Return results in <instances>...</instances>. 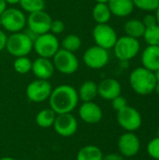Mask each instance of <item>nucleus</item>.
Here are the masks:
<instances>
[{"label":"nucleus","mask_w":159,"mask_h":160,"mask_svg":"<svg viewBox=\"0 0 159 160\" xmlns=\"http://www.w3.org/2000/svg\"><path fill=\"white\" fill-rule=\"evenodd\" d=\"M65 23L61 20H52V24H51V29L50 32L52 33L53 35H59L62 34L65 31Z\"/></svg>","instance_id":"2f4dec72"},{"label":"nucleus","mask_w":159,"mask_h":160,"mask_svg":"<svg viewBox=\"0 0 159 160\" xmlns=\"http://www.w3.org/2000/svg\"><path fill=\"white\" fill-rule=\"evenodd\" d=\"M127 106V100L125 97H123L121 95L112 100V107L116 112H119L120 110L124 109Z\"/></svg>","instance_id":"7c9ffc66"},{"label":"nucleus","mask_w":159,"mask_h":160,"mask_svg":"<svg viewBox=\"0 0 159 160\" xmlns=\"http://www.w3.org/2000/svg\"><path fill=\"white\" fill-rule=\"evenodd\" d=\"M107 4L112 14L118 18L129 16L135 8L132 0H109Z\"/></svg>","instance_id":"6ab92c4d"},{"label":"nucleus","mask_w":159,"mask_h":160,"mask_svg":"<svg viewBox=\"0 0 159 160\" xmlns=\"http://www.w3.org/2000/svg\"><path fill=\"white\" fill-rule=\"evenodd\" d=\"M82 59L87 68L91 69H100L109 63L110 54L108 50L95 45L84 52Z\"/></svg>","instance_id":"9b49d317"},{"label":"nucleus","mask_w":159,"mask_h":160,"mask_svg":"<svg viewBox=\"0 0 159 160\" xmlns=\"http://www.w3.org/2000/svg\"><path fill=\"white\" fill-rule=\"evenodd\" d=\"M54 66L51 59L44 57H37L32 61L31 71L37 79L49 80L54 73Z\"/></svg>","instance_id":"f3484780"},{"label":"nucleus","mask_w":159,"mask_h":160,"mask_svg":"<svg viewBox=\"0 0 159 160\" xmlns=\"http://www.w3.org/2000/svg\"><path fill=\"white\" fill-rule=\"evenodd\" d=\"M135 8L146 11L153 12L159 7V0H132Z\"/></svg>","instance_id":"c85d7f7f"},{"label":"nucleus","mask_w":159,"mask_h":160,"mask_svg":"<svg viewBox=\"0 0 159 160\" xmlns=\"http://www.w3.org/2000/svg\"><path fill=\"white\" fill-rule=\"evenodd\" d=\"M116 120L119 126L127 132H134L142 125L141 112L134 107L128 105L117 112Z\"/></svg>","instance_id":"6e6552de"},{"label":"nucleus","mask_w":159,"mask_h":160,"mask_svg":"<svg viewBox=\"0 0 159 160\" xmlns=\"http://www.w3.org/2000/svg\"><path fill=\"white\" fill-rule=\"evenodd\" d=\"M141 60L142 67L156 72L159 69V46L148 45L142 52Z\"/></svg>","instance_id":"a211bd4d"},{"label":"nucleus","mask_w":159,"mask_h":160,"mask_svg":"<svg viewBox=\"0 0 159 160\" xmlns=\"http://www.w3.org/2000/svg\"><path fill=\"white\" fill-rule=\"evenodd\" d=\"M56 113L51 109H43L39 111L36 115V124L42 128H49L53 126Z\"/></svg>","instance_id":"b1692460"},{"label":"nucleus","mask_w":159,"mask_h":160,"mask_svg":"<svg viewBox=\"0 0 159 160\" xmlns=\"http://www.w3.org/2000/svg\"><path fill=\"white\" fill-rule=\"evenodd\" d=\"M7 38V36L6 33H5L3 30H1V28H0V52L3 51V50L6 48Z\"/></svg>","instance_id":"f704fd0d"},{"label":"nucleus","mask_w":159,"mask_h":160,"mask_svg":"<svg viewBox=\"0 0 159 160\" xmlns=\"http://www.w3.org/2000/svg\"><path fill=\"white\" fill-rule=\"evenodd\" d=\"M79 99L82 102L93 101L97 96V84L94 81H85L78 90Z\"/></svg>","instance_id":"aec40b11"},{"label":"nucleus","mask_w":159,"mask_h":160,"mask_svg":"<svg viewBox=\"0 0 159 160\" xmlns=\"http://www.w3.org/2000/svg\"><path fill=\"white\" fill-rule=\"evenodd\" d=\"M52 59L54 68L65 75H71L75 73L80 66V62L76 54L62 48L58 50Z\"/></svg>","instance_id":"423d86ee"},{"label":"nucleus","mask_w":159,"mask_h":160,"mask_svg":"<svg viewBox=\"0 0 159 160\" xmlns=\"http://www.w3.org/2000/svg\"><path fill=\"white\" fill-rule=\"evenodd\" d=\"M7 4L6 3V1L5 0H0V16L7 9Z\"/></svg>","instance_id":"c9c22d12"},{"label":"nucleus","mask_w":159,"mask_h":160,"mask_svg":"<svg viewBox=\"0 0 159 160\" xmlns=\"http://www.w3.org/2000/svg\"><path fill=\"white\" fill-rule=\"evenodd\" d=\"M93 38L96 45L110 50L117 41L118 36L113 27L108 23H97L93 29Z\"/></svg>","instance_id":"1a4fd4ad"},{"label":"nucleus","mask_w":159,"mask_h":160,"mask_svg":"<svg viewBox=\"0 0 159 160\" xmlns=\"http://www.w3.org/2000/svg\"><path fill=\"white\" fill-rule=\"evenodd\" d=\"M60 49V42L55 35L49 32L37 37L33 42V50L38 57L52 58Z\"/></svg>","instance_id":"39448f33"},{"label":"nucleus","mask_w":159,"mask_h":160,"mask_svg":"<svg viewBox=\"0 0 159 160\" xmlns=\"http://www.w3.org/2000/svg\"><path fill=\"white\" fill-rule=\"evenodd\" d=\"M20 6L22 10L30 13L44 10L45 1L44 0H20Z\"/></svg>","instance_id":"bb28decb"},{"label":"nucleus","mask_w":159,"mask_h":160,"mask_svg":"<svg viewBox=\"0 0 159 160\" xmlns=\"http://www.w3.org/2000/svg\"><path fill=\"white\" fill-rule=\"evenodd\" d=\"M79 116L84 123L95 125L102 120L103 112L101 108L94 101L82 102L79 108Z\"/></svg>","instance_id":"2eb2a0df"},{"label":"nucleus","mask_w":159,"mask_h":160,"mask_svg":"<svg viewBox=\"0 0 159 160\" xmlns=\"http://www.w3.org/2000/svg\"><path fill=\"white\" fill-rule=\"evenodd\" d=\"M122 93V86L120 82L112 78H107L102 80L97 84V94L98 96L105 99L112 101L116 97L120 96Z\"/></svg>","instance_id":"dca6fc26"},{"label":"nucleus","mask_w":159,"mask_h":160,"mask_svg":"<svg viewBox=\"0 0 159 160\" xmlns=\"http://www.w3.org/2000/svg\"><path fill=\"white\" fill-rule=\"evenodd\" d=\"M33 40L29 38L26 32L21 31L12 33L7 38L6 48L8 53L12 56L21 57L27 56L33 50Z\"/></svg>","instance_id":"7ed1b4c3"},{"label":"nucleus","mask_w":159,"mask_h":160,"mask_svg":"<svg viewBox=\"0 0 159 160\" xmlns=\"http://www.w3.org/2000/svg\"><path fill=\"white\" fill-rule=\"evenodd\" d=\"M103 153L96 145H85L81 148L77 154L76 160H102Z\"/></svg>","instance_id":"5701e85b"},{"label":"nucleus","mask_w":159,"mask_h":160,"mask_svg":"<svg viewBox=\"0 0 159 160\" xmlns=\"http://www.w3.org/2000/svg\"><path fill=\"white\" fill-rule=\"evenodd\" d=\"M155 76H156V79H157V82L159 83V69L155 72Z\"/></svg>","instance_id":"58836bf2"},{"label":"nucleus","mask_w":159,"mask_h":160,"mask_svg":"<svg viewBox=\"0 0 159 160\" xmlns=\"http://www.w3.org/2000/svg\"><path fill=\"white\" fill-rule=\"evenodd\" d=\"M97 3H108L109 0H95Z\"/></svg>","instance_id":"79ce46f5"},{"label":"nucleus","mask_w":159,"mask_h":160,"mask_svg":"<svg viewBox=\"0 0 159 160\" xmlns=\"http://www.w3.org/2000/svg\"><path fill=\"white\" fill-rule=\"evenodd\" d=\"M117 147L124 158H133L141 150V141L134 132H126L119 137Z\"/></svg>","instance_id":"ddd939ff"},{"label":"nucleus","mask_w":159,"mask_h":160,"mask_svg":"<svg viewBox=\"0 0 159 160\" xmlns=\"http://www.w3.org/2000/svg\"><path fill=\"white\" fill-rule=\"evenodd\" d=\"M145 29L146 27L144 26L142 21L140 19H130L127 21L124 24V30L126 35L137 39L143 37Z\"/></svg>","instance_id":"412c9836"},{"label":"nucleus","mask_w":159,"mask_h":160,"mask_svg":"<svg viewBox=\"0 0 159 160\" xmlns=\"http://www.w3.org/2000/svg\"><path fill=\"white\" fill-rule=\"evenodd\" d=\"M102 160H125V158L120 153H110L106 156H103Z\"/></svg>","instance_id":"72a5a7b5"},{"label":"nucleus","mask_w":159,"mask_h":160,"mask_svg":"<svg viewBox=\"0 0 159 160\" xmlns=\"http://www.w3.org/2000/svg\"><path fill=\"white\" fill-rule=\"evenodd\" d=\"M157 137H159V128L157 129Z\"/></svg>","instance_id":"c03bdc74"},{"label":"nucleus","mask_w":159,"mask_h":160,"mask_svg":"<svg viewBox=\"0 0 159 160\" xmlns=\"http://www.w3.org/2000/svg\"><path fill=\"white\" fill-rule=\"evenodd\" d=\"M0 160H17L13 158H10V157H4V158H1Z\"/></svg>","instance_id":"ea45409f"},{"label":"nucleus","mask_w":159,"mask_h":160,"mask_svg":"<svg viewBox=\"0 0 159 160\" xmlns=\"http://www.w3.org/2000/svg\"><path fill=\"white\" fill-rule=\"evenodd\" d=\"M143 39L147 45L159 46V25L156 24L154 26L145 29L143 34Z\"/></svg>","instance_id":"cd10ccee"},{"label":"nucleus","mask_w":159,"mask_h":160,"mask_svg":"<svg viewBox=\"0 0 159 160\" xmlns=\"http://www.w3.org/2000/svg\"><path fill=\"white\" fill-rule=\"evenodd\" d=\"M146 149L150 158L155 160H159V137L152 139Z\"/></svg>","instance_id":"c756f323"},{"label":"nucleus","mask_w":159,"mask_h":160,"mask_svg":"<svg viewBox=\"0 0 159 160\" xmlns=\"http://www.w3.org/2000/svg\"><path fill=\"white\" fill-rule=\"evenodd\" d=\"M157 83L155 72L142 66L134 68L129 75V84L132 90L140 96H147L155 92Z\"/></svg>","instance_id":"f03ea898"},{"label":"nucleus","mask_w":159,"mask_h":160,"mask_svg":"<svg viewBox=\"0 0 159 160\" xmlns=\"http://www.w3.org/2000/svg\"><path fill=\"white\" fill-rule=\"evenodd\" d=\"M5 1L8 5H17L20 3V0H5Z\"/></svg>","instance_id":"e433bc0d"},{"label":"nucleus","mask_w":159,"mask_h":160,"mask_svg":"<svg viewBox=\"0 0 159 160\" xmlns=\"http://www.w3.org/2000/svg\"><path fill=\"white\" fill-rule=\"evenodd\" d=\"M50 108L56 113H71L79 103L78 91L69 84H61L52 89L49 98Z\"/></svg>","instance_id":"f257e3e1"},{"label":"nucleus","mask_w":159,"mask_h":160,"mask_svg":"<svg viewBox=\"0 0 159 160\" xmlns=\"http://www.w3.org/2000/svg\"><path fill=\"white\" fill-rule=\"evenodd\" d=\"M2 27V22H1V17H0V28Z\"/></svg>","instance_id":"37998d69"},{"label":"nucleus","mask_w":159,"mask_h":160,"mask_svg":"<svg viewBox=\"0 0 159 160\" xmlns=\"http://www.w3.org/2000/svg\"><path fill=\"white\" fill-rule=\"evenodd\" d=\"M155 16L157 19V23L159 25V7L155 10Z\"/></svg>","instance_id":"4c0bfd02"},{"label":"nucleus","mask_w":159,"mask_h":160,"mask_svg":"<svg viewBox=\"0 0 159 160\" xmlns=\"http://www.w3.org/2000/svg\"><path fill=\"white\" fill-rule=\"evenodd\" d=\"M92 16L97 23H108L112 14L107 3H97L93 8Z\"/></svg>","instance_id":"4be33fe9"},{"label":"nucleus","mask_w":159,"mask_h":160,"mask_svg":"<svg viewBox=\"0 0 159 160\" xmlns=\"http://www.w3.org/2000/svg\"><path fill=\"white\" fill-rule=\"evenodd\" d=\"M52 127L59 136L71 137L78 130V122L72 113L56 114Z\"/></svg>","instance_id":"4468645a"},{"label":"nucleus","mask_w":159,"mask_h":160,"mask_svg":"<svg viewBox=\"0 0 159 160\" xmlns=\"http://www.w3.org/2000/svg\"><path fill=\"white\" fill-rule=\"evenodd\" d=\"M52 91V87L48 80L36 79L27 85L26 97L31 102L41 103L49 99Z\"/></svg>","instance_id":"9d476101"},{"label":"nucleus","mask_w":159,"mask_h":160,"mask_svg":"<svg viewBox=\"0 0 159 160\" xmlns=\"http://www.w3.org/2000/svg\"><path fill=\"white\" fill-rule=\"evenodd\" d=\"M60 47L66 51L75 52L82 47V39L78 35L75 34L67 35L63 38Z\"/></svg>","instance_id":"393cba45"},{"label":"nucleus","mask_w":159,"mask_h":160,"mask_svg":"<svg viewBox=\"0 0 159 160\" xmlns=\"http://www.w3.org/2000/svg\"><path fill=\"white\" fill-rule=\"evenodd\" d=\"M2 27L9 33L21 32L26 26V17L22 10L16 8H7L2 13Z\"/></svg>","instance_id":"0eeeda50"},{"label":"nucleus","mask_w":159,"mask_h":160,"mask_svg":"<svg viewBox=\"0 0 159 160\" xmlns=\"http://www.w3.org/2000/svg\"><path fill=\"white\" fill-rule=\"evenodd\" d=\"M52 22V17L45 10L30 13L26 18V25L28 27V30L33 32L37 36L49 33Z\"/></svg>","instance_id":"f8f14e48"},{"label":"nucleus","mask_w":159,"mask_h":160,"mask_svg":"<svg viewBox=\"0 0 159 160\" xmlns=\"http://www.w3.org/2000/svg\"><path fill=\"white\" fill-rule=\"evenodd\" d=\"M142 22H143V24H144V26H145L146 28L157 24V23L156 16H155V14H152V13L146 14V15L143 17V19H142Z\"/></svg>","instance_id":"473e14b6"},{"label":"nucleus","mask_w":159,"mask_h":160,"mask_svg":"<svg viewBox=\"0 0 159 160\" xmlns=\"http://www.w3.org/2000/svg\"><path fill=\"white\" fill-rule=\"evenodd\" d=\"M155 92L157 93V95L159 97V83L157 82V85H156V88H155Z\"/></svg>","instance_id":"a19ab883"},{"label":"nucleus","mask_w":159,"mask_h":160,"mask_svg":"<svg viewBox=\"0 0 159 160\" xmlns=\"http://www.w3.org/2000/svg\"><path fill=\"white\" fill-rule=\"evenodd\" d=\"M13 68L19 74H27L32 69V61L27 56L16 57L13 62Z\"/></svg>","instance_id":"a878e982"},{"label":"nucleus","mask_w":159,"mask_h":160,"mask_svg":"<svg viewBox=\"0 0 159 160\" xmlns=\"http://www.w3.org/2000/svg\"><path fill=\"white\" fill-rule=\"evenodd\" d=\"M112 49L114 55L118 60L130 61L139 54L141 51V43L139 39L126 35L117 38Z\"/></svg>","instance_id":"20e7f679"}]
</instances>
